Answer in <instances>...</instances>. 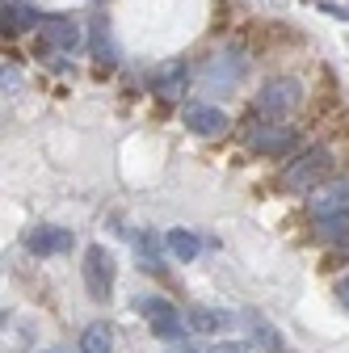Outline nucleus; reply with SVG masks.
Masks as SVG:
<instances>
[{
	"label": "nucleus",
	"instance_id": "nucleus-11",
	"mask_svg": "<svg viewBox=\"0 0 349 353\" xmlns=\"http://www.w3.org/2000/svg\"><path fill=\"white\" fill-rule=\"evenodd\" d=\"M38 26V13L21 0H5V34H26Z\"/></svg>",
	"mask_w": 349,
	"mask_h": 353
},
{
	"label": "nucleus",
	"instance_id": "nucleus-6",
	"mask_svg": "<svg viewBox=\"0 0 349 353\" xmlns=\"http://www.w3.org/2000/svg\"><path fill=\"white\" fill-rule=\"evenodd\" d=\"M244 143H248L257 156L286 160V156L299 148V130H290V126H278V122H270V126H252L248 135H244Z\"/></svg>",
	"mask_w": 349,
	"mask_h": 353
},
{
	"label": "nucleus",
	"instance_id": "nucleus-18",
	"mask_svg": "<svg viewBox=\"0 0 349 353\" xmlns=\"http://www.w3.org/2000/svg\"><path fill=\"white\" fill-rule=\"evenodd\" d=\"M320 236H324V240H332L337 248H345V252H349V223H332V228H320Z\"/></svg>",
	"mask_w": 349,
	"mask_h": 353
},
{
	"label": "nucleus",
	"instance_id": "nucleus-21",
	"mask_svg": "<svg viewBox=\"0 0 349 353\" xmlns=\"http://www.w3.org/2000/svg\"><path fill=\"white\" fill-rule=\"evenodd\" d=\"M42 353H59V349H42Z\"/></svg>",
	"mask_w": 349,
	"mask_h": 353
},
{
	"label": "nucleus",
	"instance_id": "nucleus-7",
	"mask_svg": "<svg viewBox=\"0 0 349 353\" xmlns=\"http://www.w3.org/2000/svg\"><path fill=\"white\" fill-rule=\"evenodd\" d=\"M181 122H186V130H194V135H202V139H219L228 130V114L219 105H206V101H186L181 105Z\"/></svg>",
	"mask_w": 349,
	"mask_h": 353
},
{
	"label": "nucleus",
	"instance_id": "nucleus-13",
	"mask_svg": "<svg viewBox=\"0 0 349 353\" xmlns=\"http://www.w3.org/2000/svg\"><path fill=\"white\" fill-rule=\"evenodd\" d=\"M164 248H168L172 256H177V261H194V256L202 252V244H198V236H194V232H181V228L164 236Z\"/></svg>",
	"mask_w": 349,
	"mask_h": 353
},
{
	"label": "nucleus",
	"instance_id": "nucleus-5",
	"mask_svg": "<svg viewBox=\"0 0 349 353\" xmlns=\"http://www.w3.org/2000/svg\"><path fill=\"white\" fill-rule=\"evenodd\" d=\"M80 274H84V286H89V294H93L97 303H106V299L114 294V278H118V270H114V256H110L101 244H89V248H84Z\"/></svg>",
	"mask_w": 349,
	"mask_h": 353
},
{
	"label": "nucleus",
	"instance_id": "nucleus-22",
	"mask_svg": "<svg viewBox=\"0 0 349 353\" xmlns=\"http://www.w3.org/2000/svg\"><path fill=\"white\" fill-rule=\"evenodd\" d=\"M177 353H194V349H177Z\"/></svg>",
	"mask_w": 349,
	"mask_h": 353
},
{
	"label": "nucleus",
	"instance_id": "nucleus-1",
	"mask_svg": "<svg viewBox=\"0 0 349 353\" xmlns=\"http://www.w3.org/2000/svg\"><path fill=\"white\" fill-rule=\"evenodd\" d=\"M332 176V152L328 148H308L282 164L278 172V190L282 194H316L320 185H328Z\"/></svg>",
	"mask_w": 349,
	"mask_h": 353
},
{
	"label": "nucleus",
	"instance_id": "nucleus-16",
	"mask_svg": "<svg viewBox=\"0 0 349 353\" xmlns=\"http://www.w3.org/2000/svg\"><path fill=\"white\" fill-rule=\"evenodd\" d=\"M252 341L266 349V353H282V336H278L266 320H257V316H252Z\"/></svg>",
	"mask_w": 349,
	"mask_h": 353
},
{
	"label": "nucleus",
	"instance_id": "nucleus-4",
	"mask_svg": "<svg viewBox=\"0 0 349 353\" xmlns=\"http://www.w3.org/2000/svg\"><path fill=\"white\" fill-rule=\"evenodd\" d=\"M308 214L316 219L320 228L332 223H349V181H328L308 198Z\"/></svg>",
	"mask_w": 349,
	"mask_h": 353
},
{
	"label": "nucleus",
	"instance_id": "nucleus-17",
	"mask_svg": "<svg viewBox=\"0 0 349 353\" xmlns=\"http://www.w3.org/2000/svg\"><path fill=\"white\" fill-rule=\"evenodd\" d=\"M135 248H139V261L148 265V270H160V248H156V236H148V232H143V236L135 240Z\"/></svg>",
	"mask_w": 349,
	"mask_h": 353
},
{
	"label": "nucleus",
	"instance_id": "nucleus-20",
	"mask_svg": "<svg viewBox=\"0 0 349 353\" xmlns=\"http://www.w3.org/2000/svg\"><path fill=\"white\" fill-rule=\"evenodd\" d=\"M337 303L349 312V278H341V282H337Z\"/></svg>",
	"mask_w": 349,
	"mask_h": 353
},
{
	"label": "nucleus",
	"instance_id": "nucleus-15",
	"mask_svg": "<svg viewBox=\"0 0 349 353\" xmlns=\"http://www.w3.org/2000/svg\"><path fill=\"white\" fill-rule=\"evenodd\" d=\"M93 55H97V63H110L114 68V59H118V51H114V38H110V30L97 21L93 26Z\"/></svg>",
	"mask_w": 349,
	"mask_h": 353
},
{
	"label": "nucleus",
	"instance_id": "nucleus-19",
	"mask_svg": "<svg viewBox=\"0 0 349 353\" xmlns=\"http://www.w3.org/2000/svg\"><path fill=\"white\" fill-rule=\"evenodd\" d=\"M248 345H240V341H219V345H210L206 353H244Z\"/></svg>",
	"mask_w": 349,
	"mask_h": 353
},
{
	"label": "nucleus",
	"instance_id": "nucleus-10",
	"mask_svg": "<svg viewBox=\"0 0 349 353\" xmlns=\"http://www.w3.org/2000/svg\"><path fill=\"white\" fill-rule=\"evenodd\" d=\"M80 353H114V328L110 324H89L80 332Z\"/></svg>",
	"mask_w": 349,
	"mask_h": 353
},
{
	"label": "nucleus",
	"instance_id": "nucleus-8",
	"mask_svg": "<svg viewBox=\"0 0 349 353\" xmlns=\"http://www.w3.org/2000/svg\"><path fill=\"white\" fill-rule=\"evenodd\" d=\"M68 248H72V236L55 223H42V228L26 232V252H34V256H55V252H68Z\"/></svg>",
	"mask_w": 349,
	"mask_h": 353
},
{
	"label": "nucleus",
	"instance_id": "nucleus-12",
	"mask_svg": "<svg viewBox=\"0 0 349 353\" xmlns=\"http://www.w3.org/2000/svg\"><path fill=\"white\" fill-rule=\"evenodd\" d=\"M42 42H47V47L72 51V47H80V30L72 21H47V26H42Z\"/></svg>",
	"mask_w": 349,
	"mask_h": 353
},
{
	"label": "nucleus",
	"instance_id": "nucleus-9",
	"mask_svg": "<svg viewBox=\"0 0 349 353\" xmlns=\"http://www.w3.org/2000/svg\"><path fill=\"white\" fill-rule=\"evenodd\" d=\"M186 80H190V68H186V59H168V63H164V68L152 76V93H156V97H181Z\"/></svg>",
	"mask_w": 349,
	"mask_h": 353
},
{
	"label": "nucleus",
	"instance_id": "nucleus-3",
	"mask_svg": "<svg viewBox=\"0 0 349 353\" xmlns=\"http://www.w3.org/2000/svg\"><path fill=\"white\" fill-rule=\"evenodd\" d=\"M135 312L148 320V328H152L156 341H181V336H186V320L177 316V307H172L168 299L139 294V299H135Z\"/></svg>",
	"mask_w": 349,
	"mask_h": 353
},
{
	"label": "nucleus",
	"instance_id": "nucleus-2",
	"mask_svg": "<svg viewBox=\"0 0 349 353\" xmlns=\"http://www.w3.org/2000/svg\"><path fill=\"white\" fill-rule=\"evenodd\" d=\"M299 97H303V84L295 80V76H274V80H266L261 84V93H257V114L261 118H270V122H278V118H286L295 105H299Z\"/></svg>",
	"mask_w": 349,
	"mask_h": 353
},
{
	"label": "nucleus",
	"instance_id": "nucleus-14",
	"mask_svg": "<svg viewBox=\"0 0 349 353\" xmlns=\"http://www.w3.org/2000/svg\"><path fill=\"white\" fill-rule=\"evenodd\" d=\"M186 324L194 332H223L228 328V316L223 312H210V307H194V312L186 316Z\"/></svg>",
	"mask_w": 349,
	"mask_h": 353
}]
</instances>
